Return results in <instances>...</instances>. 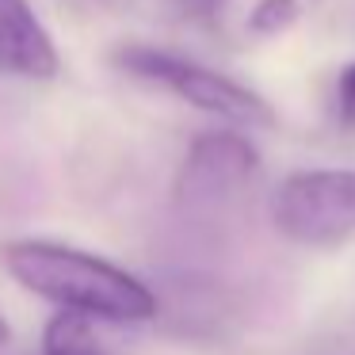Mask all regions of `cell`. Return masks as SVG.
Wrapping results in <instances>:
<instances>
[{
    "label": "cell",
    "instance_id": "obj_1",
    "mask_svg": "<svg viewBox=\"0 0 355 355\" xmlns=\"http://www.w3.org/2000/svg\"><path fill=\"white\" fill-rule=\"evenodd\" d=\"M4 268L24 291L54 302L58 309H77L96 321L138 324L157 317V294L141 279L103 256L58 245V241H12L4 245Z\"/></svg>",
    "mask_w": 355,
    "mask_h": 355
},
{
    "label": "cell",
    "instance_id": "obj_2",
    "mask_svg": "<svg viewBox=\"0 0 355 355\" xmlns=\"http://www.w3.org/2000/svg\"><path fill=\"white\" fill-rule=\"evenodd\" d=\"M115 65L123 73L138 80H153V85H164L168 92H176L180 100H187L191 107L207 111V115H218L225 123L237 126H275V111L263 96H256L252 88L237 85L225 73H214L199 62H187L180 54H168V50L157 46H141V42H130V46L115 50Z\"/></svg>",
    "mask_w": 355,
    "mask_h": 355
},
{
    "label": "cell",
    "instance_id": "obj_3",
    "mask_svg": "<svg viewBox=\"0 0 355 355\" xmlns=\"http://www.w3.org/2000/svg\"><path fill=\"white\" fill-rule=\"evenodd\" d=\"M271 222L302 248H336L355 237V168L294 172L271 195Z\"/></svg>",
    "mask_w": 355,
    "mask_h": 355
},
{
    "label": "cell",
    "instance_id": "obj_4",
    "mask_svg": "<svg viewBox=\"0 0 355 355\" xmlns=\"http://www.w3.org/2000/svg\"><path fill=\"white\" fill-rule=\"evenodd\" d=\"M256 164H260V157L241 134H199L176 176L180 210H187V214L225 210L256 176Z\"/></svg>",
    "mask_w": 355,
    "mask_h": 355
},
{
    "label": "cell",
    "instance_id": "obj_5",
    "mask_svg": "<svg viewBox=\"0 0 355 355\" xmlns=\"http://www.w3.org/2000/svg\"><path fill=\"white\" fill-rule=\"evenodd\" d=\"M0 73L24 80H54L62 73L54 35L27 0H0Z\"/></svg>",
    "mask_w": 355,
    "mask_h": 355
},
{
    "label": "cell",
    "instance_id": "obj_6",
    "mask_svg": "<svg viewBox=\"0 0 355 355\" xmlns=\"http://www.w3.org/2000/svg\"><path fill=\"white\" fill-rule=\"evenodd\" d=\"M42 355H103L92 317L77 309H58L42 332Z\"/></svg>",
    "mask_w": 355,
    "mask_h": 355
},
{
    "label": "cell",
    "instance_id": "obj_7",
    "mask_svg": "<svg viewBox=\"0 0 355 355\" xmlns=\"http://www.w3.org/2000/svg\"><path fill=\"white\" fill-rule=\"evenodd\" d=\"M302 16L298 0H260L248 16V31L256 35H283L286 27H294Z\"/></svg>",
    "mask_w": 355,
    "mask_h": 355
},
{
    "label": "cell",
    "instance_id": "obj_8",
    "mask_svg": "<svg viewBox=\"0 0 355 355\" xmlns=\"http://www.w3.org/2000/svg\"><path fill=\"white\" fill-rule=\"evenodd\" d=\"M336 123L355 130V62H347L336 77Z\"/></svg>",
    "mask_w": 355,
    "mask_h": 355
},
{
    "label": "cell",
    "instance_id": "obj_9",
    "mask_svg": "<svg viewBox=\"0 0 355 355\" xmlns=\"http://www.w3.org/2000/svg\"><path fill=\"white\" fill-rule=\"evenodd\" d=\"M8 336H12V329H8V321L0 317V344H8Z\"/></svg>",
    "mask_w": 355,
    "mask_h": 355
},
{
    "label": "cell",
    "instance_id": "obj_10",
    "mask_svg": "<svg viewBox=\"0 0 355 355\" xmlns=\"http://www.w3.org/2000/svg\"><path fill=\"white\" fill-rule=\"evenodd\" d=\"M210 4H218V0H210Z\"/></svg>",
    "mask_w": 355,
    "mask_h": 355
}]
</instances>
